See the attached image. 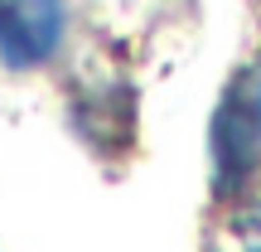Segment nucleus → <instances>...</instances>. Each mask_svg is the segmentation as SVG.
<instances>
[{"mask_svg":"<svg viewBox=\"0 0 261 252\" xmlns=\"http://www.w3.org/2000/svg\"><path fill=\"white\" fill-rule=\"evenodd\" d=\"M63 39V0H0V58L34 68Z\"/></svg>","mask_w":261,"mask_h":252,"instance_id":"nucleus-2","label":"nucleus"},{"mask_svg":"<svg viewBox=\"0 0 261 252\" xmlns=\"http://www.w3.org/2000/svg\"><path fill=\"white\" fill-rule=\"evenodd\" d=\"M227 238H232L237 252H261V199L242 204L232 218H227Z\"/></svg>","mask_w":261,"mask_h":252,"instance_id":"nucleus-3","label":"nucleus"},{"mask_svg":"<svg viewBox=\"0 0 261 252\" xmlns=\"http://www.w3.org/2000/svg\"><path fill=\"white\" fill-rule=\"evenodd\" d=\"M208 160L218 199L247 194V185L261 175V58L242 63L227 78L208 117Z\"/></svg>","mask_w":261,"mask_h":252,"instance_id":"nucleus-1","label":"nucleus"}]
</instances>
